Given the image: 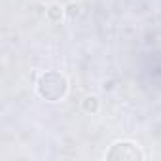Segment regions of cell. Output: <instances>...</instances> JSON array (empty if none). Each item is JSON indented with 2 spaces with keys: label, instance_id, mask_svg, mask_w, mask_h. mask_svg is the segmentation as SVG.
Masks as SVG:
<instances>
[{
  "label": "cell",
  "instance_id": "3",
  "mask_svg": "<svg viewBox=\"0 0 161 161\" xmlns=\"http://www.w3.org/2000/svg\"><path fill=\"white\" fill-rule=\"evenodd\" d=\"M84 106H86V110H91V112H95V110H97V101H95L93 97H89V99H86Z\"/></svg>",
  "mask_w": 161,
  "mask_h": 161
},
{
  "label": "cell",
  "instance_id": "1",
  "mask_svg": "<svg viewBox=\"0 0 161 161\" xmlns=\"http://www.w3.org/2000/svg\"><path fill=\"white\" fill-rule=\"evenodd\" d=\"M36 87H38V95L42 99H46L47 103H57V101H61L66 95L68 82H66V78L61 72L49 70V72L40 76Z\"/></svg>",
  "mask_w": 161,
  "mask_h": 161
},
{
  "label": "cell",
  "instance_id": "2",
  "mask_svg": "<svg viewBox=\"0 0 161 161\" xmlns=\"http://www.w3.org/2000/svg\"><path fill=\"white\" fill-rule=\"evenodd\" d=\"M142 157H144L142 152L133 142H116L108 150V153H106V159H129V161H136V159H142Z\"/></svg>",
  "mask_w": 161,
  "mask_h": 161
}]
</instances>
